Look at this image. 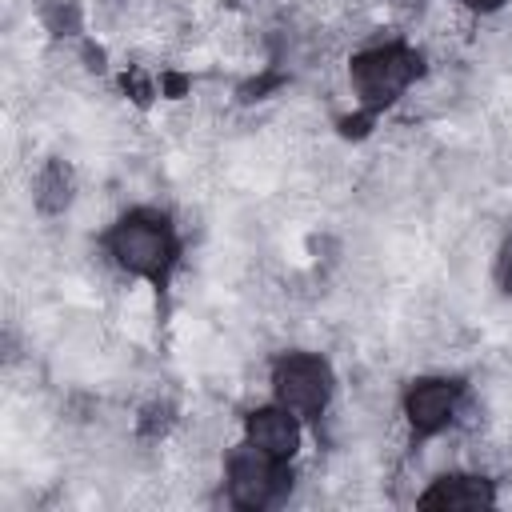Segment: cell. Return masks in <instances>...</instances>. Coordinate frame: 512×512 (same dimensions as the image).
Segmentation results:
<instances>
[{"instance_id":"obj_1","label":"cell","mask_w":512,"mask_h":512,"mask_svg":"<svg viewBox=\"0 0 512 512\" xmlns=\"http://www.w3.org/2000/svg\"><path fill=\"white\" fill-rule=\"evenodd\" d=\"M108 248H112L120 268H128L136 276H148L156 288L168 284L172 264H176V236H172L168 220H160L156 212H128L112 228Z\"/></svg>"},{"instance_id":"obj_10","label":"cell","mask_w":512,"mask_h":512,"mask_svg":"<svg viewBox=\"0 0 512 512\" xmlns=\"http://www.w3.org/2000/svg\"><path fill=\"white\" fill-rule=\"evenodd\" d=\"M44 24H48V32H56V36H76V32H80V4H76V0H56V4H48V8H44Z\"/></svg>"},{"instance_id":"obj_2","label":"cell","mask_w":512,"mask_h":512,"mask_svg":"<svg viewBox=\"0 0 512 512\" xmlns=\"http://www.w3.org/2000/svg\"><path fill=\"white\" fill-rule=\"evenodd\" d=\"M420 72H424L420 52L404 44H380L352 56V88L368 112H380L384 104H392Z\"/></svg>"},{"instance_id":"obj_15","label":"cell","mask_w":512,"mask_h":512,"mask_svg":"<svg viewBox=\"0 0 512 512\" xmlns=\"http://www.w3.org/2000/svg\"><path fill=\"white\" fill-rule=\"evenodd\" d=\"M500 280H504V288H508V296H512V244L504 248V260H500Z\"/></svg>"},{"instance_id":"obj_16","label":"cell","mask_w":512,"mask_h":512,"mask_svg":"<svg viewBox=\"0 0 512 512\" xmlns=\"http://www.w3.org/2000/svg\"><path fill=\"white\" fill-rule=\"evenodd\" d=\"M504 0H468V8H476V12H496Z\"/></svg>"},{"instance_id":"obj_3","label":"cell","mask_w":512,"mask_h":512,"mask_svg":"<svg viewBox=\"0 0 512 512\" xmlns=\"http://www.w3.org/2000/svg\"><path fill=\"white\" fill-rule=\"evenodd\" d=\"M276 400L292 416H320L332 396V368L312 352H288L272 368Z\"/></svg>"},{"instance_id":"obj_5","label":"cell","mask_w":512,"mask_h":512,"mask_svg":"<svg viewBox=\"0 0 512 512\" xmlns=\"http://www.w3.org/2000/svg\"><path fill=\"white\" fill-rule=\"evenodd\" d=\"M456 400H460V384H452V380H416L404 396V412H408V420L420 436H432L452 420Z\"/></svg>"},{"instance_id":"obj_9","label":"cell","mask_w":512,"mask_h":512,"mask_svg":"<svg viewBox=\"0 0 512 512\" xmlns=\"http://www.w3.org/2000/svg\"><path fill=\"white\" fill-rule=\"evenodd\" d=\"M172 420H176L172 400H152V404H144V412H140V420H136V432H140L144 440H160V436L172 428Z\"/></svg>"},{"instance_id":"obj_4","label":"cell","mask_w":512,"mask_h":512,"mask_svg":"<svg viewBox=\"0 0 512 512\" xmlns=\"http://www.w3.org/2000/svg\"><path fill=\"white\" fill-rule=\"evenodd\" d=\"M288 468L284 460L260 452L256 444H244L228 456V492L232 504L240 508H268L284 488H288Z\"/></svg>"},{"instance_id":"obj_11","label":"cell","mask_w":512,"mask_h":512,"mask_svg":"<svg viewBox=\"0 0 512 512\" xmlns=\"http://www.w3.org/2000/svg\"><path fill=\"white\" fill-rule=\"evenodd\" d=\"M372 120H376V112H368V108H360L356 116H344V120H340V132H344V136H364Z\"/></svg>"},{"instance_id":"obj_7","label":"cell","mask_w":512,"mask_h":512,"mask_svg":"<svg viewBox=\"0 0 512 512\" xmlns=\"http://www.w3.org/2000/svg\"><path fill=\"white\" fill-rule=\"evenodd\" d=\"M496 504L492 480L484 476H440L424 496L420 508H488Z\"/></svg>"},{"instance_id":"obj_8","label":"cell","mask_w":512,"mask_h":512,"mask_svg":"<svg viewBox=\"0 0 512 512\" xmlns=\"http://www.w3.org/2000/svg\"><path fill=\"white\" fill-rule=\"evenodd\" d=\"M72 188H76L72 168H68L64 160H48V164L40 168V176H36V208H40L44 216L64 212V208L72 204Z\"/></svg>"},{"instance_id":"obj_13","label":"cell","mask_w":512,"mask_h":512,"mask_svg":"<svg viewBox=\"0 0 512 512\" xmlns=\"http://www.w3.org/2000/svg\"><path fill=\"white\" fill-rule=\"evenodd\" d=\"M276 84H280V76H260V80L244 84V88H240V96H244V100H260V96H264L268 88H276Z\"/></svg>"},{"instance_id":"obj_12","label":"cell","mask_w":512,"mask_h":512,"mask_svg":"<svg viewBox=\"0 0 512 512\" xmlns=\"http://www.w3.org/2000/svg\"><path fill=\"white\" fill-rule=\"evenodd\" d=\"M124 88L132 92L136 104H148V100H152V84H148L140 72H128V76H124Z\"/></svg>"},{"instance_id":"obj_6","label":"cell","mask_w":512,"mask_h":512,"mask_svg":"<svg viewBox=\"0 0 512 512\" xmlns=\"http://www.w3.org/2000/svg\"><path fill=\"white\" fill-rule=\"evenodd\" d=\"M248 444H256L260 452H268L276 460H288L300 448V428H296V420L284 404L280 408H260V412L248 416Z\"/></svg>"},{"instance_id":"obj_14","label":"cell","mask_w":512,"mask_h":512,"mask_svg":"<svg viewBox=\"0 0 512 512\" xmlns=\"http://www.w3.org/2000/svg\"><path fill=\"white\" fill-rule=\"evenodd\" d=\"M160 88H164L168 96H184V92H188V80H184V76H176V72H168V76L160 80Z\"/></svg>"}]
</instances>
